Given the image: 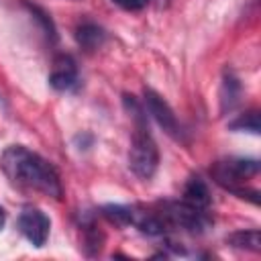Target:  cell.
I'll return each mask as SVG.
<instances>
[{"label":"cell","mask_w":261,"mask_h":261,"mask_svg":"<svg viewBox=\"0 0 261 261\" xmlns=\"http://www.w3.org/2000/svg\"><path fill=\"white\" fill-rule=\"evenodd\" d=\"M0 165L14 186L22 190L41 192L43 196H49L53 200L63 198V186L57 169L39 153L22 145H10L2 153Z\"/></svg>","instance_id":"cell-1"},{"label":"cell","mask_w":261,"mask_h":261,"mask_svg":"<svg viewBox=\"0 0 261 261\" xmlns=\"http://www.w3.org/2000/svg\"><path fill=\"white\" fill-rule=\"evenodd\" d=\"M257 173H259V161L257 159H245V157L222 159L210 167V175L220 188L232 192L239 198H247L253 204H259V192L257 190H245V181Z\"/></svg>","instance_id":"cell-2"},{"label":"cell","mask_w":261,"mask_h":261,"mask_svg":"<svg viewBox=\"0 0 261 261\" xmlns=\"http://www.w3.org/2000/svg\"><path fill=\"white\" fill-rule=\"evenodd\" d=\"M133 124H135V130H133L130 151H128V167L137 177L151 179L159 165V149L149 133L147 116L133 120Z\"/></svg>","instance_id":"cell-3"},{"label":"cell","mask_w":261,"mask_h":261,"mask_svg":"<svg viewBox=\"0 0 261 261\" xmlns=\"http://www.w3.org/2000/svg\"><path fill=\"white\" fill-rule=\"evenodd\" d=\"M159 214L169 228H179L190 234H204L212 226V216L208 208H198L186 200H165L157 204Z\"/></svg>","instance_id":"cell-4"},{"label":"cell","mask_w":261,"mask_h":261,"mask_svg":"<svg viewBox=\"0 0 261 261\" xmlns=\"http://www.w3.org/2000/svg\"><path fill=\"white\" fill-rule=\"evenodd\" d=\"M143 98H145V108L149 110V114L155 118V122L173 139H181V126H179V120L175 116V112L171 110V106L163 100L161 94H157L155 90L151 88H145L143 90Z\"/></svg>","instance_id":"cell-5"},{"label":"cell","mask_w":261,"mask_h":261,"mask_svg":"<svg viewBox=\"0 0 261 261\" xmlns=\"http://www.w3.org/2000/svg\"><path fill=\"white\" fill-rule=\"evenodd\" d=\"M49 228H51L49 216L35 206H24L22 212L18 214V230L35 247H43L47 243Z\"/></svg>","instance_id":"cell-6"},{"label":"cell","mask_w":261,"mask_h":261,"mask_svg":"<svg viewBox=\"0 0 261 261\" xmlns=\"http://www.w3.org/2000/svg\"><path fill=\"white\" fill-rule=\"evenodd\" d=\"M77 84V63L71 55L59 53L53 57V67L49 73V86L57 92H67Z\"/></svg>","instance_id":"cell-7"},{"label":"cell","mask_w":261,"mask_h":261,"mask_svg":"<svg viewBox=\"0 0 261 261\" xmlns=\"http://www.w3.org/2000/svg\"><path fill=\"white\" fill-rule=\"evenodd\" d=\"M130 224H135L143 234L149 237H163L169 230L159 210H145L141 206H130Z\"/></svg>","instance_id":"cell-8"},{"label":"cell","mask_w":261,"mask_h":261,"mask_svg":"<svg viewBox=\"0 0 261 261\" xmlns=\"http://www.w3.org/2000/svg\"><path fill=\"white\" fill-rule=\"evenodd\" d=\"M75 41L84 51L92 53V51H96V49H100L104 45L106 33H104V29L100 24H96L92 20H84V22H80L75 27Z\"/></svg>","instance_id":"cell-9"},{"label":"cell","mask_w":261,"mask_h":261,"mask_svg":"<svg viewBox=\"0 0 261 261\" xmlns=\"http://www.w3.org/2000/svg\"><path fill=\"white\" fill-rule=\"evenodd\" d=\"M181 200H186V202H190V204H194L198 208H208L210 202H212L210 190H208L206 181L200 175H192L186 181V186H184V198Z\"/></svg>","instance_id":"cell-10"},{"label":"cell","mask_w":261,"mask_h":261,"mask_svg":"<svg viewBox=\"0 0 261 261\" xmlns=\"http://www.w3.org/2000/svg\"><path fill=\"white\" fill-rule=\"evenodd\" d=\"M82 232H84V251H86V255L88 257L98 255L104 247V232L94 222V216H86V220H82Z\"/></svg>","instance_id":"cell-11"},{"label":"cell","mask_w":261,"mask_h":261,"mask_svg":"<svg viewBox=\"0 0 261 261\" xmlns=\"http://www.w3.org/2000/svg\"><path fill=\"white\" fill-rule=\"evenodd\" d=\"M226 243L234 249L241 251H251V253H259L261 251V232L257 228H245V230H237L230 232L226 237Z\"/></svg>","instance_id":"cell-12"},{"label":"cell","mask_w":261,"mask_h":261,"mask_svg":"<svg viewBox=\"0 0 261 261\" xmlns=\"http://www.w3.org/2000/svg\"><path fill=\"white\" fill-rule=\"evenodd\" d=\"M241 92H243L241 82L230 71H226L224 73V80H222V88H220V108H222V112L232 110L239 104Z\"/></svg>","instance_id":"cell-13"},{"label":"cell","mask_w":261,"mask_h":261,"mask_svg":"<svg viewBox=\"0 0 261 261\" xmlns=\"http://www.w3.org/2000/svg\"><path fill=\"white\" fill-rule=\"evenodd\" d=\"M102 216L112 222L114 226H126L130 224V206H122V204H106L100 208Z\"/></svg>","instance_id":"cell-14"},{"label":"cell","mask_w":261,"mask_h":261,"mask_svg":"<svg viewBox=\"0 0 261 261\" xmlns=\"http://www.w3.org/2000/svg\"><path fill=\"white\" fill-rule=\"evenodd\" d=\"M230 130H243V133H251V135H259V112L257 110H247L243 114H239L232 122H228Z\"/></svg>","instance_id":"cell-15"},{"label":"cell","mask_w":261,"mask_h":261,"mask_svg":"<svg viewBox=\"0 0 261 261\" xmlns=\"http://www.w3.org/2000/svg\"><path fill=\"white\" fill-rule=\"evenodd\" d=\"M29 8H31V12H33V16L43 24V31H45V35L47 37H51L53 41L57 39V35H55V27H53V20L47 16V12L45 10H41L39 6H35V4H27Z\"/></svg>","instance_id":"cell-16"},{"label":"cell","mask_w":261,"mask_h":261,"mask_svg":"<svg viewBox=\"0 0 261 261\" xmlns=\"http://www.w3.org/2000/svg\"><path fill=\"white\" fill-rule=\"evenodd\" d=\"M116 6H120L122 10H143L151 0H112Z\"/></svg>","instance_id":"cell-17"},{"label":"cell","mask_w":261,"mask_h":261,"mask_svg":"<svg viewBox=\"0 0 261 261\" xmlns=\"http://www.w3.org/2000/svg\"><path fill=\"white\" fill-rule=\"evenodd\" d=\"M4 222H6V212H4V208L0 206V228L4 226Z\"/></svg>","instance_id":"cell-18"}]
</instances>
